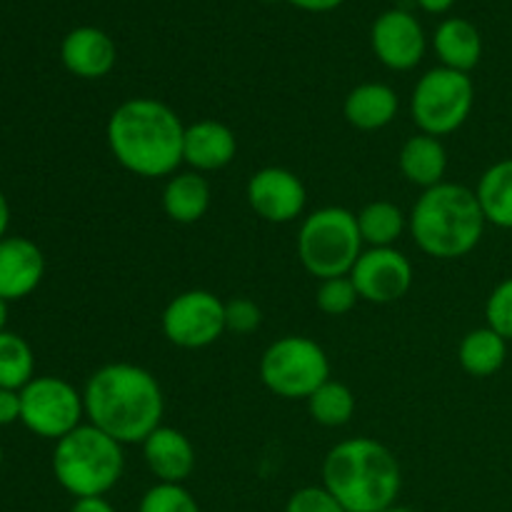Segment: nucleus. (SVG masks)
<instances>
[{
    "instance_id": "obj_1",
    "label": "nucleus",
    "mask_w": 512,
    "mask_h": 512,
    "mask_svg": "<svg viewBox=\"0 0 512 512\" xmlns=\"http://www.w3.org/2000/svg\"><path fill=\"white\" fill-rule=\"evenodd\" d=\"M85 418L120 445H143L163 425L165 398L158 378L133 363L95 370L83 390Z\"/></svg>"
},
{
    "instance_id": "obj_2",
    "label": "nucleus",
    "mask_w": 512,
    "mask_h": 512,
    "mask_svg": "<svg viewBox=\"0 0 512 512\" xmlns=\"http://www.w3.org/2000/svg\"><path fill=\"white\" fill-rule=\"evenodd\" d=\"M185 125L170 105L130 98L108 118V148L120 168L138 178H170L183 163Z\"/></svg>"
},
{
    "instance_id": "obj_3",
    "label": "nucleus",
    "mask_w": 512,
    "mask_h": 512,
    "mask_svg": "<svg viewBox=\"0 0 512 512\" xmlns=\"http://www.w3.org/2000/svg\"><path fill=\"white\" fill-rule=\"evenodd\" d=\"M323 485L348 512H383L398 500L403 470L388 445L348 438L325 455Z\"/></svg>"
},
{
    "instance_id": "obj_4",
    "label": "nucleus",
    "mask_w": 512,
    "mask_h": 512,
    "mask_svg": "<svg viewBox=\"0 0 512 512\" xmlns=\"http://www.w3.org/2000/svg\"><path fill=\"white\" fill-rule=\"evenodd\" d=\"M483 210L475 190L458 183H440L423 190L408 215V230L425 255L438 260L465 258L485 233Z\"/></svg>"
},
{
    "instance_id": "obj_5",
    "label": "nucleus",
    "mask_w": 512,
    "mask_h": 512,
    "mask_svg": "<svg viewBox=\"0 0 512 512\" xmlns=\"http://www.w3.org/2000/svg\"><path fill=\"white\" fill-rule=\"evenodd\" d=\"M125 470L123 445L95 425H78L53 450V475L65 493L78 498H105Z\"/></svg>"
},
{
    "instance_id": "obj_6",
    "label": "nucleus",
    "mask_w": 512,
    "mask_h": 512,
    "mask_svg": "<svg viewBox=\"0 0 512 512\" xmlns=\"http://www.w3.org/2000/svg\"><path fill=\"white\" fill-rule=\"evenodd\" d=\"M363 253V238L358 230V215L348 208L328 205L313 210L300 223L298 258L313 278L330 280L350 275Z\"/></svg>"
},
{
    "instance_id": "obj_7",
    "label": "nucleus",
    "mask_w": 512,
    "mask_h": 512,
    "mask_svg": "<svg viewBox=\"0 0 512 512\" xmlns=\"http://www.w3.org/2000/svg\"><path fill=\"white\" fill-rule=\"evenodd\" d=\"M260 380L283 400H308L330 380L328 353L305 335H283L265 348L260 358Z\"/></svg>"
},
{
    "instance_id": "obj_8",
    "label": "nucleus",
    "mask_w": 512,
    "mask_h": 512,
    "mask_svg": "<svg viewBox=\"0 0 512 512\" xmlns=\"http://www.w3.org/2000/svg\"><path fill=\"white\" fill-rule=\"evenodd\" d=\"M475 105V85L470 73L433 68L415 83L410 95V115L420 133L443 138L468 123Z\"/></svg>"
},
{
    "instance_id": "obj_9",
    "label": "nucleus",
    "mask_w": 512,
    "mask_h": 512,
    "mask_svg": "<svg viewBox=\"0 0 512 512\" xmlns=\"http://www.w3.org/2000/svg\"><path fill=\"white\" fill-rule=\"evenodd\" d=\"M83 415V393H78L63 378L43 375V378H33L20 390V423L38 438L58 443L78 425H83L80 423Z\"/></svg>"
},
{
    "instance_id": "obj_10",
    "label": "nucleus",
    "mask_w": 512,
    "mask_h": 512,
    "mask_svg": "<svg viewBox=\"0 0 512 512\" xmlns=\"http://www.w3.org/2000/svg\"><path fill=\"white\" fill-rule=\"evenodd\" d=\"M160 328L175 348H208L225 333V303L210 290H185L165 305Z\"/></svg>"
},
{
    "instance_id": "obj_11",
    "label": "nucleus",
    "mask_w": 512,
    "mask_h": 512,
    "mask_svg": "<svg viewBox=\"0 0 512 512\" xmlns=\"http://www.w3.org/2000/svg\"><path fill=\"white\" fill-rule=\"evenodd\" d=\"M350 280L365 303H398L413 288V263L395 248H368L350 270Z\"/></svg>"
},
{
    "instance_id": "obj_12",
    "label": "nucleus",
    "mask_w": 512,
    "mask_h": 512,
    "mask_svg": "<svg viewBox=\"0 0 512 512\" xmlns=\"http://www.w3.org/2000/svg\"><path fill=\"white\" fill-rule=\"evenodd\" d=\"M245 195H248L253 213L265 223L275 225L298 220L308 203V190H305L303 180L293 170L278 168V165H270V168L250 175Z\"/></svg>"
},
{
    "instance_id": "obj_13",
    "label": "nucleus",
    "mask_w": 512,
    "mask_h": 512,
    "mask_svg": "<svg viewBox=\"0 0 512 512\" xmlns=\"http://www.w3.org/2000/svg\"><path fill=\"white\" fill-rule=\"evenodd\" d=\"M370 45L390 70H413L425 55L423 25L408 10H385L370 30Z\"/></svg>"
},
{
    "instance_id": "obj_14",
    "label": "nucleus",
    "mask_w": 512,
    "mask_h": 512,
    "mask_svg": "<svg viewBox=\"0 0 512 512\" xmlns=\"http://www.w3.org/2000/svg\"><path fill=\"white\" fill-rule=\"evenodd\" d=\"M43 275V250L33 240L20 235H5L0 240V298L8 303L28 298L40 285Z\"/></svg>"
},
{
    "instance_id": "obj_15",
    "label": "nucleus",
    "mask_w": 512,
    "mask_h": 512,
    "mask_svg": "<svg viewBox=\"0 0 512 512\" xmlns=\"http://www.w3.org/2000/svg\"><path fill=\"white\" fill-rule=\"evenodd\" d=\"M238 155V138L233 130L220 120H198L185 125L183 138V163L195 173H215L228 168Z\"/></svg>"
},
{
    "instance_id": "obj_16",
    "label": "nucleus",
    "mask_w": 512,
    "mask_h": 512,
    "mask_svg": "<svg viewBox=\"0 0 512 512\" xmlns=\"http://www.w3.org/2000/svg\"><path fill=\"white\" fill-rule=\"evenodd\" d=\"M60 60L73 75L83 80H100L115 68L118 50L105 30L83 25L70 30L60 45Z\"/></svg>"
},
{
    "instance_id": "obj_17",
    "label": "nucleus",
    "mask_w": 512,
    "mask_h": 512,
    "mask_svg": "<svg viewBox=\"0 0 512 512\" xmlns=\"http://www.w3.org/2000/svg\"><path fill=\"white\" fill-rule=\"evenodd\" d=\"M143 458L158 483L183 485L195 470V448L188 435L170 425H160L145 438Z\"/></svg>"
},
{
    "instance_id": "obj_18",
    "label": "nucleus",
    "mask_w": 512,
    "mask_h": 512,
    "mask_svg": "<svg viewBox=\"0 0 512 512\" xmlns=\"http://www.w3.org/2000/svg\"><path fill=\"white\" fill-rule=\"evenodd\" d=\"M398 93L385 83H360L345 95L343 115L353 128L373 133L388 128L398 115Z\"/></svg>"
},
{
    "instance_id": "obj_19",
    "label": "nucleus",
    "mask_w": 512,
    "mask_h": 512,
    "mask_svg": "<svg viewBox=\"0 0 512 512\" xmlns=\"http://www.w3.org/2000/svg\"><path fill=\"white\" fill-rule=\"evenodd\" d=\"M398 165L408 183L423 190L435 188V185L443 183L445 170H448V150L440 138L418 133L403 143Z\"/></svg>"
},
{
    "instance_id": "obj_20",
    "label": "nucleus",
    "mask_w": 512,
    "mask_h": 512,
    "mask_svg": "<svg viewBox=\"0 0 512 512\" xmlns=\"http://www.w3.org/2000/svg\"><path fill=\"white\" fill-rule=\"evenodd\" d=\"M210 183L203 173L185 170L170 175L163 188V210L173 223L193 225L205 218L210 210Z\"/></svg>"
},
{
    "instance_id": "obj_21",
    "label": "nucleus",
    "mask_w": 512,
    "mask_h": 512,
    "mask_svg": "<svg viewBox=\"0 0 512 512\" xmlns=\"http://www.w3.org/2000/svg\"><path fill=\"white\" fill-rule=\"evenodd\" d=\"M433 48L443 68L470 73L483 58L480 30L465 18H448L438 25L433 35Z\"/></svg>"
},
{
    "instance_id": "obj_22",
    "label": "nucleus",
    "mask_w": 512,
    "mask_h": 512,
    "mask_svg": "<svg viewBox=\"0 0 512 512\" xmlns=\"http://www.w3.org/2000/svg\"><path fill=\"white\" fill-rule=\"evenodd\" d=\"M508 360V340L493 328H475L458 345V363L473 378H490Z\"/></svg>"
},
{
    "instance_id": "obj_23",
    "label": "nucleus",
    "mask_w": 512,
    "mask_h": 512,
    "mask_svg": "<svg viewBox=\"0 0 512 512\" xmlns=\"http://www.w3.org/2000/svg\"><path fill=\"white\" fill-rule=\"evenodd\" d=\"M475 195H478L480 210L490 225L512 230V158L490 165L480 175Z\"/></svg>"
},
{
    "instance_id": "obj_24",
    "label": "nucleus",
    "mask_w": 512,
    "mask_h": 512,
    "mask_svg": "<svg viewBox=\"0 0 512 512\" xmlns=\"http://www.w3.org/2000/svg\"><path fill=\"white\" fill-rule=\"evenodd\" d=\"M408 228L403 210L390 200H373L358 213V230L363 245L370 248H393Z\"/></svg>"
},
{
    "instance_id": "obj_25",
    "label": "nucleus",
    "mask_w": 512,
    "mask_h": 512,
    "mask_svg": "<svg viewBox=\"0 0 512 512\" xmlns=\"http://www.w3.org/2000/svg\"><path fill=\"white\" fill-rule=\"evenodd\" d=\"M305 403H308L310 418L323 428H343L353 420L355 408H358L353 390L338 380L320 385Z\"/></svg>"
},
{
    "instance_id": "obj_26",
    "label": "nucleus",
    "mask_w": 512,
    "mask_h": 512,
    "mask_svg": "<svg viewBox=\"0 0 512 512\" xmlns=\"http://www.w3.org/2000/svg\"><path fill=\"white\" fill-rule=\"evenodd\" d=\"M35 358L28 340L18 333H0V388L23 390L35 378Z\"/></svg>"
},
{
    "instance_id": "obj_27",
    "label": "nucleus",
    "mask_w": 512,
    "mask_h": 512,
    "mask_svg": "<svg viewBox=\"0 0 512 512\" xmlns=\"http://www.w3.org/2000/svg\"><path fill=\"white\" fill-rule=\"evenodd\" d=\"M138 512H200V505L185 485L155 483L140 498Z\"/></svg>"
},
{
    "instance_id": "obj_28",
    "label": "nucleus",
    "mask_w": 512,
    "mask_h": 512,
    "mask_svg": "<svg viewBox=\"0 0 512 512\" xmlns=\"http://www.w3.org/2000/svg\"><path fill=\"white\" fill-rule=\"evenodd\" d=\"M360 295L355 283L350 280V275H343V278H330L320 280L318 295H315V303L323 310L325 315H333V318H340V315H348L350 310L358 305Z\"/></svg>"
},
{
    "instance_id": "obj_29",
    "label": "nucleus",
    "mask_w": 512,
    "mask_h": 512,
    "mask_svg": "<svg viewBox=\"0 0 512 512\" xmlns=\"http://www.w3.org/2000/svg\"><path fill=\"white\" fill-rule=\"evenodd\" d=\"M485 320L488 328L503 335L505 340H512V278H505L503 283L495 285L490 293L488 303H485Z\"/></svg>"
},
{
    "instance_id": "obj_30",
    "label": "nucleus",
    "mask_w": 512,
    "mask_h": 512,
    "mask_svg": "<svg viewBox=\"0 0 512 512\" xmlns=\"http://www.w3.org/2000/svg\"><path fill=\"white\" fill-rule=\"evenodd\" d=\"M285 512H348L338 500L333 498L325 485H308V488L295 490L288 498Z\"/></svg>"
},
{
    "instance_id": "obj_31",
    "label": "nucleus",
    "mask_w": 512,
    "mask_h": 512,
    "mask_svg": "<svg viewBox=\"0 0 512 512\" xmlns=\"http://www.w3.org/2000/svg\"><path fill=\"white\" fill-rule=\"evenodd\" d=\"M263 323L258 303L250 298H233L225 303V330L238 335H250Z\"/></svg>"
},
{
    "instance_id": "obj_32",
    "label": "nucleus",
    "mask_w": 512,
    "mask_h": 512,
    "mask_svg": "<svg viewBox=\"0 0 512 512\" xmlns=\"http://www.w3.org/2000/svg\"><path fill=\"white\" fill-rule=\"evenodd\" d=\"M20 420V393L0 388V425H13Z\"/></svg>"
},
{
    "instance_id": "obj_33",
    "label": "nucleus",
    "mask_w": 512,
    "mask_h": 512,
    "mask_svg": "<svg viewBox=\"0 0 512 512\" xmlns=\"http://www.w3.org/2000/svg\"><path fill=\"white\" fill-rule=\"evenodd\" d=\"M288 3L300 10H308V13H328V10H335L338 5H343L345 0H288Z\"/></svg>"
},
{
    "instance_id": "obj_34",
    "label": "nucleus",
    "mask_w": 512,
    "mask_h": 512,
    "mask_svg": "<svg viewBox=\"0 0 512 512\" xmlns=\"http://www.w3.org/2000/svg\"><path fill=\"white\" fill-rule=\"evenodd\" d=\"M70 512H115V508L105 498H78Z\"/></svg>"
},
{
    "instance_id": "obj_35",
    "label": "nucleus",
    "mask_w": 512,
    "mask_h": 512,
    "mask_svg": "<svg viewBox=\"0 0 512 512\" xmlns=\"http://www.w3.org/2000/svg\"><path fill=\"white\" fill-rule=\"evenodd\" d=\"M455 0H418V5L428 13H445V10L453 8Z\"/></svg>"
},
{
    "instance_id": "obj_36",
    "label": "nucleus",
    "mask_w": 512,
    "mask_h": 512,
    "mask_svg": "<svg viewBox=\"0 0 512 512\" xmlns=\"http://www.w3.org/2000/svg\"><path fill=\"white\" fill-rule=\"evenodd\" d=\"M8 223H10V205H8V198L3 195V190H0V240H3L5 233H8Z\"/></svg>"
},
{
    "instance_id": "obj_37",
    "label": "nucleus",
    "mask_w": 512,
    "mask_h": 512,
    "mask_svg": "<svg viewBox=\"0 0 512 512\" xmlns=\"http://www.w3.org/2000/svg\"><path fill=\"white\" fill-rule=\"evenodd\" d=\"M5 325H8V300L0 298V333H5Z\"/></svg>"
},
{
    "instance_id": "obj_38",
    "label": "nucleus",
    "mask_w": 512,
    "mask_h": 512,
    "mask_svg": "<svg viewBox=\"0 0 512 512\" xmlns=\"http://www.w3.org/2000/svg\"><path fill=\"white\" fill-rule=\"evenodd\" d=\"M383 512H418V510L403 508V505H393V508H388V510H383Z\"/></svg>"
},
{
    "instance_id": "obj_39",
    "label": "nucleus",
    "mask_w": 512,
    "mask_h": 512,
    "mask_svg": "<svg viewBox=\"0 0 512 512\" xmlns=\"http://www.w3.org/2000/svg\"><path fill=\"white\" fill-rule=\"evenodd\" d=\"M0 465H3V448H0Z\"/></svg>"
}]
</instances>
